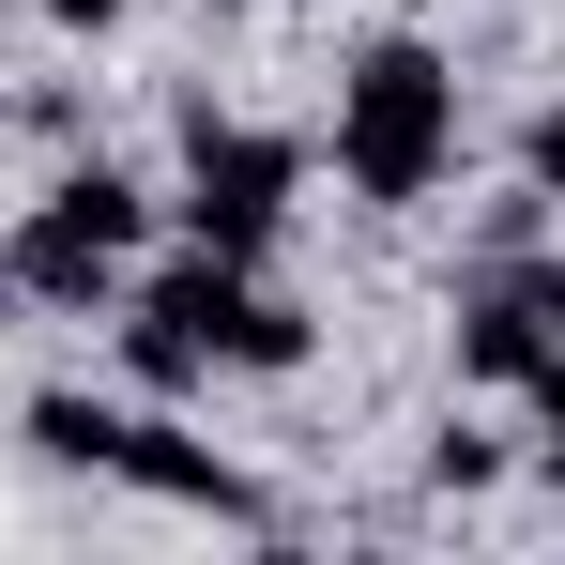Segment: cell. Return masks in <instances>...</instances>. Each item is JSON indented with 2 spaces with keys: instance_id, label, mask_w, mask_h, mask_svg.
I'll list each match as a JSON object with an SVG mask.
<instances>
[{
  "instance_id": "cell-1",
  "label": "cell",
  "mask_w": 565,
  "mask_h": 565,
  "mask_svg": "<svg viewBox=\"0 0 565 565\" xmlns=\"http://www.w3.org/2000/svg\"><path fill=\"white\" fill-rule=\"evenodd\" d=\"M459 169V62L428 31H382L337 62V184L367 214H413V199Z\"/></svg>"
},
{
  "instance_id": "cell-2",
  "label": "cell",
  "mask_w": 565,
  "mask_h": 565,
  "mask_svg": "<svg viewBox=\"0 0 565 565\" xmlns=\"http://www.w3.org/2000/svg\"><path fill=\"white\" fill-rule=\"evenodd\" d=\"M290 184H306V138L184 107V245H214V260H276Z\"/></svg>"
},
{
  "instance_id": "cell-3",
  "label": "cell",
  "mask_w": 565,
  "mask_h": 565,
  "mask_svg": "<svg viewBox=\"0 0 565 565\" xmlns=\"http://www.w3.org/2000/svg\"><path fill=\"white\" fill-rule=\"evenodd\" d=\"M551 337H565V260H551V245L459 260V382H535Z\"/></svg>"
},
{
  "instance_id": "cell-4",
  "label": "cell",
  "mask_w": 565,
  "mask_h": 565,
  "mask_svg": "<svg viewBox=\"0 0 565 565\" xmlns=\"http://www.w3.org/2000/svg\"><path fill=\"white\" fill-rule=\"evenodd\" d=\"M107 473H122L138 504H169V520H214V535H276V489H260L245 459H214L199 428H169V413H122Z\"/></svg>"
},
{
  "instance_id": "cell-5",
  "label": "cell",
  "mask_w": 565,
  "mask_h": 565,
  "mask_svg": "<svg viewBox=\"0 0 565 565\" xmlns=\"http://www.w3.org/2000/svg\"><path fill=\"white\" fill-rule=\"evenodd\" d=\"M122 290H138V260L107 245L93 214H62V199L15 214V306H77V321H93V306H122Z\"/></svg>"
},
{
  "instance_id": "cell-6",
  "label": "cell",
  "mask_w": 565,
  "mask_h": 565,
  "mask_svg": "<svg viewBox=\"0 0 565 565\" xmlns=\"http://www.w3.org/2000/svg\"><path fill=\"white\" fill-rule=\"evenodd\" d=\"M122 413H138V397H93V382H46V397H31L15 428H31V459H46V473H107V444H122Z\"/></svg>"
},
{
  "instance_id": "cell-7",
  "label": "cell",
  "mask_w": 565,
  "mask_h": 565,
  "mask_svg": "<svg viewBox=\"0 0 565 565\" xmlns=\"http://www.w3.org/2000/svg\"><path fill=\"white\" fill-rule=\"evenodd\" d=\"M306 352H321V321H306L290 290H260V276H245V306H230V367H245V382H290Z\"/></svg>"
},
{
  "instance_id": "cell-8",
  "label": "cell",
  "mask_w": 565,
  "mask_h": 565,
  "mask_svg": "<svg viewBox=\"0 0 565 565\" xmlns=\"http://www.w3.org/2000/svg\"><path fill=\"white\" fill-rule=\"evenodd\" d=\"M122 382H138V397H199V382H214V352H199L184 321H153V306L122 290Z\"/></svg>"
},
{
  "instance_id": "cell-9",
  "label": "cell",
  "mask_w": 565,
  "mask_h": 565,
  "mask_svg": "<svg viewBox=\"0 0 565 565\" xmlns=\"http://www.w3.org/2000/svg\"><path fill=\"white\" fill-rule=\"evenodd\" d=\"M46 199H62V214H93V230H107V245H122V260L153 245V184H138V169H107V153H77V169H62V184H46Z\"/></svg>"
},
{
  "instance_id": "cell-10",
  "label": "cell",
  "mask_w": 565,
  "mask_h": 565,
  "mask_svg": "<svg viewBox=\"0 0 565 565\" xmlns=\"http://www.w3.org/2000/svg\"><path fill=\"white\" fill-rule=\"evenodd\" d=\"M489 473H504V428H473V413H459V428L428 444V489H489Z\"/></svg>"
},
{
  "instance_id": "cell-11",
  "label": "cell",
  "mask_w": 565,
  "mask_h": 565,
  "mask_svg": "<svg viewBox=\"0 0 565 565\" xmlns=\"http://www.w3.org/2000/svg\"><path fill=\"white\" fill-rule=\"evenodd\" d=\"M520 397H535V459H551V489H565V337L535 352V382H520Z\"/></svg>"
},
{
  "instance_id": "cell-12",
  "label": "cell",
  "mask_w": 565,
  "mask_h": 565,
  "mask_svg": "<svg viewBox=\"0 0 565 565\" xmlns=\"http://www.w3.org/2000/svg\"><path fill=\"white\" fill-rule=\"evenodd\" d=\"M520 184H535V199H565V93L520 122Z\"/></svg>"
},
{
  "instance_id": "cell-13",
  "label": "cell",
  "mask_w": 565,
  "mask_h": 565,
  "mask_svg": "<svg viewBox=\"0 0 565 565\" xmlns=\"http://www.w3.org/2000/svg\"><path fill=\"white\" fill-rule=\"evenodd\" d=\"M31 15H46V31H77V46H107V31H122L138 0H31Z\"/></svg>"
},
{
  "instance_id": "cell-14",
  "label": "cell",
  "mask_w": 565,
  "mask_h": 565,
  "mask_svg": "<svg viewBox=\"0 0 565 565\" xmlns=\"http://www.w3.org/2000/svg\"><path fill=\"white\" fill-rule=\"evenodd\" d=\"M0 306H15V245H0Z\"/></svg>"
},
{
  "instance_id": "cell-15",
  "label": "cell",
  "mask_w": 565,
  "mask_h": 565,
  "mask_svg": "<svg viewBox=\"0 0 565 565\" xmlns=\"http://www.w3.org/2000/svg\"><path fill=\"white\" fill-rule=\"evenodd\" d=\"M397 15H444V0H397Z\"/></svg>"
}]
</instances>
